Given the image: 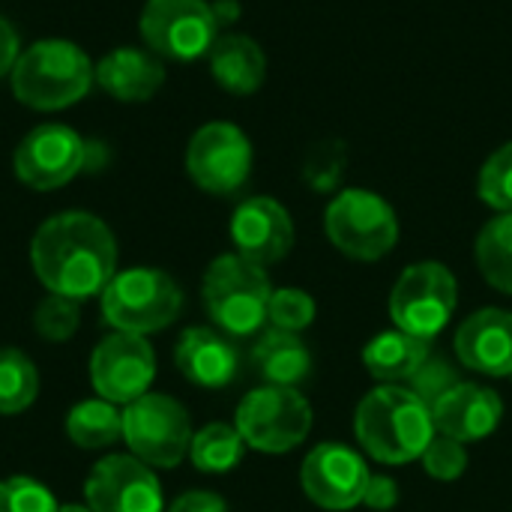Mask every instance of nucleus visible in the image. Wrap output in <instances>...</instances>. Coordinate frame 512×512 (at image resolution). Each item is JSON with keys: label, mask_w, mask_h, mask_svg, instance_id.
Returning a JSON list of instances; mask_svg holds the SVG:
<instances>
[{"label": "nucleus", "mask_w": 512, "mask_h": 512, "mask_svg": "<svg viewBox=\"0 0 512 512\" xmlns=\"http://www.w3.org/2000/svg\"><path fill=\"white\" fill-rule=\"evenodd\" d=\"M30 264L48 294L84 303L105 291L117 273V240L111 228L84 210L45 219L30 243Z\"/></svg>", "instance_id": "nucleus-1"}, {"label": "nucleus", "mask_w": 512, "mask_h": 512, "mask_svg": "<svg viewBox=\"0 0 512 512\" xmlns=\"http://www.w3.org/2000/svg\"><path fill=\"white\" fill-rule=\"evenodd\" d=\"M360 447L381 465H408L420 459L435 438L432 408L402 384H384L363 396L354 417Z\"/></svg>", "instance_id": "nucleus-2"}, {"label": "nucleus", "mask_w": 512, "mask_h": 512, "mask_svg": "<svg viewBox=\"0 0 512 512\" xmlns=\"http://www.w3.org/2000/svg\"><path fill=\"white\" fill-rule=\"evenodd\" d=\"M12 93L33 111H60L87 96L96 66L69 39H39L24 48L9 72Z\"/></svg>", "instance_id": "nucleus-3"}, {"label": "nucleus", "mask_w": 512, "mask_h": 512, "mask_svg": "<svg viewBox=\"0 0 512 512\" xmlns=\"http://www.w3.org/2000/svg\"><path fill=\"white\" fill-rule=\"evenodd\" d=\"M201 297L210 321L228 336H252L264 327L273 285L264 267L246 261L243 255H219L201 282Z\"/></svg>", "instance_id": "nucleus-4"}, {"label": "nucleus", "mask_w": 512, "mask_h": 512, "mask_svg": "<svg viewBox=\"0 0 512 512\" xmlns=\"http://www.w3.org/2000/svg\"><path fill=\"white\" fill-rule=\"evenodd\" d=\"M102 297V318L120 333H159L171 327L183 309L180 285L156 267H132L114 273L105 285Z\"/></svg>", "instance_id": "nucleus-5"}, {"label": "nucleus", "mask_w": 512, "mask_h": 512, "mask_svg": "<svg viewBox=\"0 0 512 512\" xmlns=\"http://www.w3.org/2000/svg\"><path fill=\"white\" fill-rule=\"evenodd\" d=\"M330 243L354 261H381L399 243L396 210L369 189H342L324 213Z\"/></svg>", "instance_id": "nucleus-6"}, {"label": "nucleus", "mask_w": 512, "mask_h": 512, "mask_svg": "<svg viewBox=\"0 0 512 512\" xmlns=\"http://www.w3.org/2000/svg\"><path fill=\"white\" fill-rule=\"evenodd\" d=\"M237 432L258 453H291L312 432V405L297 387H258L237 405Z\"/></svg>", "instance_id": "nucleus-7"}, {"label": "nucleus", "mask_w": 512, "mask_h": 512, "mask_svg": "<svg viewBox=\"0 0 512 512\" xmlns=\"http://www.w3.org/2000/svg\"><path fill=\"white\" fill-rule=\"evenodd\" d=\"M192 435L189 411L165 393H144L123 408V441L150 468H177L192 447Z\"/></svg>", "instance_id": "nucleus-8"}, {"label": "nucleus", "mask_w": 512, "mask_h": 512, "mask_svg": "<svg viewBox=\"0 0 512 512\" xmlns=\"http://www.w3.org/2000/svg\"><path fill=\"white\" fill-rule=\"evenodd\" d=\"M459 303L456 276L438 261H420L402 270L390 291V318L399 330L432 342L450 321Z\"/></svg>", "instance_id": "nucleus-9"}, {"label": "nucleus", "mask_w": 512, "mask_h": 512, "mask_svg": "<svg viewBox=\"0 0 512 512\" xmlns=\"http://www.w3.org/2000/svg\"><path fill=\"white\" fill-rule=\"evenodd\" d=\"M138 30L153 54L186 63L210 54L219 18L207 0H147Z\"/></svg>", "instance_id": "nucleus-10"}, {"label": "nucleus", "mask_w": 512, "mask_h": 512, "mask_svg": "<svg viewBox=\"0 0 512 512\" xmlns=\"http://www.w3.org/2000/svg\"><path fill=\"white\" fill-rule=\"evenodd\" d=\"M186 171L192 183L210 195L237 192L252 174V144L234 123L201 126L186 147Z\"/></svg>", "instance_id": "nucleus-11"}, {"label": "nucleus", "mask_w": 512, "mask_h": 512, "mask_svg": "<svg viewBox=\"0 0 512 512\" xmlns=\"http://www.w3.org/2000/svg\"><path fill=\"white\" fill-rule=\"evenodd\" d=\"M156 378V354L144 336L114 330L90 354V384L99 399L129 405L141 399Z\"/></svg>", "instance_id": "nucleus-12"}, {"label": "nucleus", "mask_w": 512, "mask_h": 512, "mask_svg": "<svg viewBox=\"0 0 512 512\" xmlns=\"http://www.w3.org/2000/svg\"><path fill=\"white\" fill-rule=\"evenodd\" d=\"M84 162H87L84 138L63 123L36 126L21 138L12 156L15 177L36 192H51L66 186L84 168Z\"/></svg>", "instance_id": "nucleus-13"}, {"label": "nucleus", "mask_w": 512, "mask_h": 512, "mask_svg": "<svg viewBox=\"0 0 512 512\" xmlns=\"http://www.w3.org/2000/svg\"><path fill=\"white\" fill-rule=\"evenodd\" d=\"M369 483L366 459L336 441L318 444L300 465V486L321 510L345 512L363 504Z\"/></svg>", "instance_id": "nucleus-14"}, {"label": "nucleus", "mask_w": 512, "mask_h": 512, "mask_svg": "<svg viewBox=\"0 0 512 512\" xmlns=\"http://www.w3.org/2000/svg\"><path fill=\"white\" fill-rule=\"evenodd\" d=\"M84 498L90 512H162L159 480L135 456L102 459L84 483Z\"/></svg>", "instance_id": "nucleus-15"}, {"label": "nucleus", "mask_w": 512, "mask_h": 512, "mask_svg": "<svg viewBox=\"0 0 512 512\" xmlns=\"http://www.w3.org/2000/svg\"><path fill=\"white\" fill-rule=\"evenodd\" d=\"M231 240L246 261L258 267L279 264L294 246L291 213L276 198H249L231 216Z\"/></svg>", "instance_id": "nucleus-16"}, {"label": "nucleus", "mask_w": 512, "mask_h": 512, "mask_svg": "<svg viewBox=\"0 0 512 512\" xmlns=\"http://www.w3.org/2000/svg\"><path fill=\"white\" fill-rule=\"evenodd\" d=\"M456 357L489 378H512V312L480 309L456 330Z\"/></svg>", "instance_id": "nucleus-17"}, {"label": "nucleus", "mask_w": 512, "mask_h": 512, "mask_svg": "<svg viewBox=\"0 0 512 512\" xmlns=\"http://www.w3.org/2000/svg\"><path fill=\"white\" fill-rule=\"evenodd\" d=\"M504 417V402L495 390L483 384L462 381L447 396H441L432 405L435 432L459 441V444H477L486 441Z\"/></svg>", "instance_id": "nucleus-18"}, {"label": "nucleus", "mask_w": 512, "mask_h": 512, "mask_svg": "<svg viewBox=\"0 0 512 512\" xmlns=\"http://www.w3.org/2000/svg\"><path fill=\"white\" fill-rule=\"evenodd\" d=\"M174 363L189 384L222 390L237 378L240 354L222 333L210 327H189L174 348Z\"/></svg>", "instance_id": "nucleus-19"}, {"label": "nucleus", "mask_w": 512, "mask_h": 512, "mask_svg": "<svg viewBox=\"0 0 512 512\" xmlns=\"http://www.w3.org/2000/svg\"><path fill=\"white\" fill-rule=\"evenodd\" d=\"M96 84L120 102H147L165 84V66L141 48H114L96 63Z\"/></svg>", "instance_id": "nucleus-20"}, {"label": "nucleus", "mask_w": 512, "mask_h": 512, "mask_svg": "<svg viewBox=\"0 0 512 512\" xmlns=\"http://www.w3.org/2000/svg\"><path fill=\"white\" fill-rule=\"evenodd\" d=\"M210 72L216 84L234 96H252L267 75V57L252 36L228 33L219 36L210 48Z\"/></svg>", "instance_id": "nucleus-21"}, {"label": "nucleus", "mask_w": 512, "mask_h": 512, "mask_svg": "<svg viewBox=\"0 0 512 512\" xmlns=\"http://www.w3.org/2000/svg\"><path fill=\"white\" fill-rule=\"evenodd\" d=\"M429 354H432V342L417 339V336L396 327V330L378 333L375 339L366 342L363 363L375 381L399 384V381H408L423 366V360Z\"/></svg>", "instance_id": "nucleus-22"}, {"label": "nucleus", "mask_w": 512, "mask_h": 512, "mask_svg": "<svg viewBox=\"0 0 512 512\" xmlns=\"http://www.w3.org/2000/svg\"><path fill=\"white\" fill-rule=\"evenodd\" d=\"M252 366L273 387H297L312 372V354L297 333L273 327L252 345Z\"/></svg>", "instance_id": "nucleus-23"}, {"label": "nucleus", "mask_w": 512, "mask_h": 512, "mask_svg": "<svg viewBox=\"0 0 512 512\" xmlns=\"http://www.w3.org/2000/svg\"><path fill=\"white\" fill-rule=\"evenodd\" d=\"M66 435L81 450H102L123 438V411L105 399L78 402L66 414Z\"/></svg>", "instance_id": "nucleus-24"}, {"label": "nucleus", "mask_w": 512, "mask_h": 512, "mask_svg": "<svg viewBox=\"0 0 512 512\" xmlns=\"http://www.w3.org/2000/svg\"><path fill=\"white\" fill-rule=\"evenodd\" d=\"M477 267L495 291L512 294V213H498L483 225L477 237Z\"/></svg>", "instance_id": "nucleus-25"}, {"label": "nucleus", "mask_w": 512, "mask_h": 512, "mask_svg": "<svg viewBox=\"0 0 512 512\" xmlns=\"http://www.w3.org/2000/svg\"><path fill=\"white\" fill-rule=\"evenodd\" d=\"M246 441L237 432V426L228 423H210L201 432L192 435L189 459L204 474H228L243 462Z\"/></svg>", "instance_id": "nucleus-26"}, {"label": "nucleus", "mask_w": 512, "mask_h": 512, "mask_svg": "<svg viewBox=\"0 0 512 512\" xmlns=\"http://www.w3.org/2000/svg\"><path fill=\"white\" fill-rule=\"evenodd\" d=\"M39 396V372L18 348H0V414H21Z\"/></svg>", "instance_id": "nucleus-27"}, {"label": "nucleus", "mask_w": 512, "mask_h": 512, "mask_svg": "<svg viewBox=\"0 0 512 512\" xmlns=\"http://www.w3.org/2000/svg\"><path fill=\"white\" fill-rule=\"evenodd\" d=\"M345 165H348V147L339 138L318 141L303 162V180L315 192H333L342 183Z\"/></svg>", "instance_id": "nucleus-28"}, {"label": "nucleus", "mask_w": 512, "mask_h": 512, "mask_svg": "<svg viewBox=\"0 0 512 512\" xmlns=\"http://www.w3.org/2000/svg\"><path fill=\"white\" fill-rule=\"evenodd\" d=\"M477 192L492 210L512 213V141L498 147L486 159V165L480 171V180H477Z\"/></svg>", "instance_id": "nucleus-29"}, {"label": "nucleus", "mask_w": 512, "mask_h": 512, "mask_svg": "<svg viewBox=\"0 0 512 512\" xmlns=\"http://www.w3.org/2000/svg\"><path fill=\"white\" fill-rule=\"evenodd\" d=\"M459 384H462V375H459L456 363L447 360L444 354H429V357L423 360V366L408 378V390H411L420 402H426L429 408H432L441 396H447L453 387H459Z\"/></svg>", "instance_id": "nucleus-30"}, {"label": "nucleus", "mask_w": 512, "mask_h": 512, "mask_svg": "<svg viewBox=\"0 0 512 512\" xmlns=\"http://www.w3.org/2000/svg\"><path fill=\"white\" fill-rule=\"evenodd\" d=\"M81 324V303L78 300H69V297H45L39 306H36V315H33V327L42 339L48 342H66L75 336Z\"/></svg>", "instance_id": "nucleus-31"}, {"label": "nucleus", "mask_w": 512, "mask_h": 512, "mask_svg": "<svg viewBox=\"0 0 512 512\" xmlns=\"http://www.w3.org/2000/svg\"><path fill=\"white\" fill-rule=\"evenodd\" d=\"M267 321L276 330L300 333L315 321V300L300 288H276L273 297H270Z\"/></svg>", "instance_id": "nucleus-32"}, {"label": "nucleus", "mask_w": 512, "mask_h": 512, "mask_svg": "<svg viewBox=\"0 0 512 512\" xmlns=\"http://www.w3.org/2000/svg\"><path fill=\"white\" fill-rule=\"evenodd\" d=\"M60 504L48 492V486L30 477L0 480V512H57Z\"/></svg>", "instance_id": "nucleus-33"}, {"label": "nucleus", "mask_w": 512, "mask_h": 512, "mask_svg": "<svg viewBox=\"0 0 512 512\" xmlns=\"http://www.w3.org/2000/svg\"><path fill=\"white\" fill-rule=\"evenodd\" d=\"M420 459H423L426 474L441 480V483H453L468 471L465 444H459V441H453V438H447L441 432H435V438L429 441V447H426V453Z\"/></svg>", "instance_id": "nucleus-34"}, {"label": "nucleus", "mask_w": 512, "mask_h": 512, "mask_svg": "<svg viewBox=\"0 0 512 512\" xmlns=\"http://www.w3.org/2000/svg\"><path fill=\"white\" fill-rule=\"evenodd\" d=\"M363 504L372 507L375 512L393 510L399 504V486L393 477H384V474H369V483H366V492H363Z\"/></svg>", "instance_id": "nucleus-35"}, {"label": "nucleus", "mask_w": 512, "mask_h": 512, "mask_svg": "<svg viewBox=\"0 0 512 512\" xmlns=\"http://www.w3.org/2000/svg\"><path fill=\"white\" fill-rule=\"evenodd\" d=\"M168 512H228V504L213 492H186L171 504Z\"/></svg>", "instance_id": "nucleus-36"}, {"label": "nucleus", "mask_w": 512, "mask_h": 512, "mask_svg": "<svg viewBox=\"0 0 512 512\" xmlns=\"http://www.w3.org/2000/svg\"><path fill=\"white\" fill-rule=\"evenodd\" d=\"M18 54H21L18 33H15V27H12L6 18H0V78L12 72V66H15V60H18Z\"/></svg>", "instance_id": "nucleus-37"}, {"label": "nucleus", "mask_w": 512, "mask_h": 512, "mask_svg": "<svg viewBox=\"0 0 512 512\" xmlns=\"http://www.w3.org/2000/svg\"><path fill=\"white\" fill-rule=\"evenodd\" d=\"M57 512H90L87 504H66V507H60Z\"/></svg>", "instance_id": "nucleus-38"}]
</instances>
